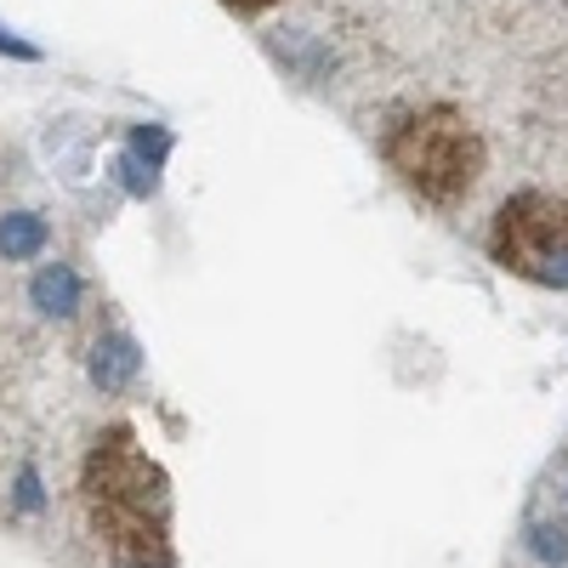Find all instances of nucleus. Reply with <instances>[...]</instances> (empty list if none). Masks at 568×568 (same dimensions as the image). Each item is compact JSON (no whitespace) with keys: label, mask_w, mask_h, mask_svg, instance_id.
Listing matches in <instances>:
<instances>
[{"label":"nucleus","mask_w":568,"mask_h":568,"mask_svg":"<svg viewBox=\"0 0 568 568\" xmlns=\"http://www.w3.org/2000/svg\"><path fill=\"white\" fill-rule=\"evenodd\" d=\"M85 375H91L98 393H125L142 375V347H136L131 329H103V336L91 342V353H85Z\"/></svg>","instance_id":"obj_3"},{"label":"nucleus","mask_w":568,"mask_h":568,"mask_svg":"<svg viewBox=\"0 0 568 568\" xmlns=\"http://www.w3.org/2000/svg\"><path fill=\"white\" fill-rule=\"evenodd\" d=\"M45 245H52V222L40 211H7L0 216V256L7 262H34V256H45Z\"/></svg>","instance_id":"obj_5"},{"label":"nucleus","mask_w":568,"mask_h":568,"mask_svg":"<svg viewBox=\"0 0 568 568\" xmlns=\"http://www.w3.org/2000/svg\"><path fill=\"white\" fill-rule=\"evenodd\" d=\"M0 58H18V63H45V52L34 40H23V34H12V29H0Z\"/></svg>","instance_id":"obj_11"},{"label":"nucleus","mask_w":568,"mask_h":568,"mask_svg":"<svg viewBox=\"0 0 568 568\" xmlns=\"http://www.w3.org/2000/svg\"><path fill=\"white\" fill-rule=\"evenodd\" d=\"M222 7H240V12H256V7H267V0H222Z\"/></svg>","instance_id":"obj_12"},{"label":"nucleus","mask_w":568,"mask_h":568,"mask_svg":"<svg viewBox=\"0 0 568 568\" xmlns=\"http://www.w3.org/2000/svg\"><path fill=\"white\" fill-rule=\"evenodd\" d=\"M18 511H29V517L45 511V484H40V471H34L29 460L18 466Z\"/></svg>","instance_id":"obj_10"},{"label":"nucleus","mask_w":568,"mask_h":568,"mask_svg":"<svg viewBox=\"0 0 568 568\" xmlns=\"http://www.w3.org/2000/svg\"><path fill=\"white\" fill-rule=\"evenodd\" d=\"M382 154L426 205H455L460 194H471V182L484 171V142L455 109L409 114L404 125L387 131Z\"/></svg>","instance_id":"obj_1"},{"label":"nucleus","mask_w":568,"mask_h":568,"mask_svg":"<svg viewBox=\"0 0 568 568\" xmlns=\"http://www.w3.org/2000/svg\"><path fill=\"white\" fill-rule=\"evenodd\" d=\"M529 551H535V562H546V568H568V529L562 524H529Z\"/></svg>","instance_id":"obj_8"},{"label":"nucleus","mask_w":568,"mask_h":568,"mask_svg":"<svg viewBox=\"0 0 568 568\" xmlns=\"http://www.w3.org/2000/svg\"><path fill=\"white\" fill-rule=\"evenodd\" d=\"M171 149H176V136H171L165 125H149V120H142V125H131V131H125V154H136L149 171H165Z\"/></svg>","instance_id":"obj_6"},{"label":"nucleus","mask_w":568,"mask_h":568,"mask_svg":"<svg viewBox=\"0 0 568 568\" xmlns=\"http://www.w3.org/2000/svg\"><path fill=\"white\" fill-rule=\"evenodd\" d=\"M489 251L506 273L546 284V291H568V200L551 194H511L495 216Z\"/></svg>","instance_id":"obj_2"},{"label":"nucleus","mask_w":568,"mask_h":568,"mask_svg":"<svg viewBox=\"0 0 568 568\" xmlns=\"http://www.w3.org/2000/svg\"><path fill=\"white\" fill-rule=\"evenodd\" d=\"M278 58H291V63H296L307 80H318V74L329 69V58L318 52V45H307L302 34H284V40H278Z\"/></svg>","instance_id":"obj_9"},{"label":"nucleus","mask_w":568,"mask_h":568,"mask_svg":"<svg viewBox=\"0 0 568 568\" xmlns=\"http://www.w3.org/2000/svg\"><path fill=\"white\" fill-rule=\"evenodd\" d=\"M85 302V278L74 262H40L34 278H29V307L40 318H74Z\"/></svg>","instance_id":"obj_4"},{"label":"nucleus","mask_w":568,"mask_h":568,"mask_svg":"<svg viewBox=\"0 0 568 568\" xmlns=\"http://www.w3.org/2000/svg\"><path fill=\"white\" fill-rule=\"evenodd\" d=\"M109 176L125 187L131 200H154V194H160V171H149V165H142L136 154H120V160L109 165Z\"/></svg>","instance_id":"obj_7"}]
</instances>
